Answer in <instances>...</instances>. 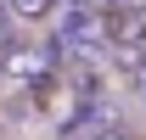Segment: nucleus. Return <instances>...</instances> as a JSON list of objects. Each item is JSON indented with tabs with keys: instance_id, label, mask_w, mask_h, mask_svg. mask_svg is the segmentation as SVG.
Listing matches in <instances>:
<instances>
[{
	"instance_id": "f03ea898",
	"label": "nucleus",
	"mask_w": 146,
	"mask_h": 140,
	"mask_svg": "<svg viewBox=\"0 0 146 140\" xmlns=\"http://www.w3.org/2000/svg\"><path fill=\"white\" fill-rule=\"evenodd\" d=\"M51 6H56V0H11V17H23V22H45V17H51Z\"/></svg>"
},
{
	"instance_id": "20e7f679",
	"label": "nucleus",
	"mask_w": 146,
	"mask_h": 140,
	"mask_svg": "<svg viewBox=\"0 0 146 140\" xmlns=\"http://www.w3.org/2000/svg\"><path fill=\"white\" fill-rule=\"evenodd\" d=\"M118 11H141L146 17V0H118Z\"/></svg>"
},
{
	"instance_id": "7ed1b4c3",
	"label": "nucleus",
	"mask_w": 146,
	"mask_h": 140,
	"mask_svg": "<svg viewBox=\"0 0 146 140\" xmlns=\"http://www.w3.org/2000/svg\"><path fill=\"white\" fill-rule=\"evenodd\" d=\"M90 140H129V135H124V129H96Z\"/></svg>"
},
{
	"instance_id": "39448f33",
	"label": "nucleus",
	"mask_w": 146,
	"mask_h": 140,
	"mask_svg": "<svg viewBox=\"0 0 146 140\" xmlns=\"http://www.w3.org/2000/svg\"><path fill=\"white\" fill-rule=\"evenodd\" d=\"M0 39H6V17H0Z\"/></svg>"
},
{
	"instance_id": "f257e3e1",
	"label": "nucleus",
	"mask_w": 146,
	"mask_h": 140,
	"mask_svg": "<svg viewBox=\"0 0 146 140\" xmlns=\"http://www.w3.org/2000/svg\"><path fill=\"white\" fill-rule=\"evenodd\" d=\"M51 56L45 51H28V45H11V51L0 56V79H6V84H17V90H34V84H45V79H51Z\"/></svg>"
}]
</instances>
